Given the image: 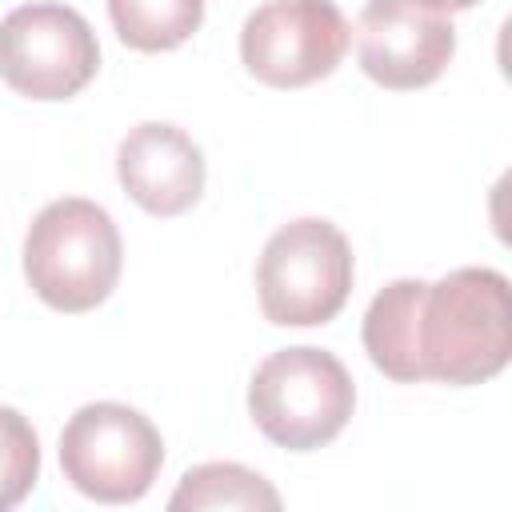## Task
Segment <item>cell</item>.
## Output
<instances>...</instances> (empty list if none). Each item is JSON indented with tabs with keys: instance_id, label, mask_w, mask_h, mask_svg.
Instances as JSON below:
<instances>
[{
	"instance_id": "6da1fadb",
	"label": "cell",
	"mask_w": 512,
	"mask_h": 512,
	"mask_svg": "<svg viewBox=\"0 0 512 512\" xmlns=\"http://www.w3.org/2000/svg\"><path fill=\"white\" fill-rule=\"evenodd\" d=\"M360 336L388 380L484 384L512 356L508 276L496 268H452L436 284L400 276L372 296Z\"/></svg>"
},
{
	"instance_id": "7a4b0ae2",
	"label": "cell",
	"mask_w": 512,
	"mask_h": 512,
	"mask_svg": "<svg viewBox=\"0 0 512 512\" xmlns=\"http://www.w3.org/2000/svg\"><path fill=\"white\" fill-rule=\"evenodd\" d=\"M120 228L96 200L64 196L36 212L24 236L28 288L56 312H92L120 280Z\"/></svg>"
},
{
	"instance_id": "3957f363",
	"label": "cell",
	"mask_w": 512,
	"mask_h": 512,
	"mask_svg": "<svg viewBox=\"0 0 512 512\" xmlns=\"http://www.w3.org/2000/svg\"><path fill=\"white\" fill-rule=\"evenodd\" d=\"M356 408V384L340 356L296 344L264 356L248 380L252 424L288 452H312L344 432Z\"/></svg>"
},
{
	"instance_id": "277c9868",
	"label": "cell",
	"mask_w": 512,
	"mask_h": 512,
	"mask_svg": "<svg viewBox=\"0 0 512 512\" xmlns=\"http://www.w3.org/2000/svg\"><path fill=\"white\" fill-rule=\"evenodd\" d=\"M352 292L348 236L320 216H300L276 228L256 260V296L268 324L312 328L328 324Z\"/></svg>"
},
{
	"instance_id": "5b68a950",
	"label": "cell",
	"mask_w": 512,
	"mask_h": 512,
	"mask_svg": "<svg viewBox=\"0 0 512 512\" xmlns=\"http://www.w3.org/2000/svg\"><path fill=\"white\" fill-rule=\"evenodd\" d=\"M164 464V440L156 424L120 400H96L72 412L60 432L64 480L100 504L140 500Z\"/></svg>"
},
{
	"instance_id": "8992f818",
	"label": "cell",
	"mask_w": 512,
	"mask_h": 512,
	"mask_svg": "<svg viewBox=\"0 0 512 512\" xmlns=\"http://www.w3.org/2000/svg\"><path fill=\"white\" fill-rule=\"evenodd\" d=\"M100 68L92 24L68 4H20L0 20V80L28 100H68Z\"/></svg>"
},
{
	"instance_id": "52a82bcc",
	"label": "cell",
	"mask_w": 512,
	"mask_h": 512,
	"mask_svg": "<svg viewBox=\"0 0 512 512\" xmlns=\"http://www.w3.org/2000/svg\"><path fill=\"white\" fill-rule=\"evenodd\" d=\"M348 44L352 28L332 0H264L240 28V60L268 88L324 80Z\"/></svg>"
},
{
	"instance_id": "ba28073f",
	"label": "cell",
	"mask_w": 512,
	"mask_h": 512,
	"mask_svg": "<svg viewBox=\"0 0 512 512\" xmlns=\"http://www.w3.org/2000/svg\"><path fill=\"white\" fill-rule=\"evenodd\" d=\"M456 52V28L444 12L412 0H368L356 20V56L368 80L392 92L440 80Z\"/></svg>"
},
{
	"instance_id": "9c48e42d",
	"label": "cell",
	"mask_w": 512,
	"mask_h": 512,
	"mask_svg": "<svg viewBox=\"0 0 512 512\" xmlns=\"http://www.w3.org/2000/svg\"><path fill=\"white\" fill-rule=\"evenodd\" d=\"M116 176L144 212L180 216L204 192V152L184 128L144 120L116 148Z\"/></svg>"
},
{
	"instance_id": "30bf717a",
	"label": "cell",
	"mask_w": 512,
	"mask_h": 512,
	"mask_svg": "<svg viewBox=\"0 0 512 512\" xmlns=\"http://www.w3.org/2000/svg\"><path fill=\"white\" fill-rule=\"evenodd\" d=\"M168 508H280V492L252 468L232 464V460H212V464H196L180 476L176 492L168 496Z\"/></svg>"
},
{
	"instance_id": "8fae6325",
	"label": "cell",
	"mask_w": 512,
	"mask_h": 512,
	"mask_svg": "<svg viewBox=\"0 0 512 512\" xmlns=\"http://www.w3.org/2000/svg\"><path fill=\"white\" fill-rule=\"evenodd\" d=\"M116 36L136 52H172L204 24V0H108Z\"/></svg>"
},
{
	"instance_id": "7c38bea8",
	"label": "cell",
	"mask_w": 512,
	"mask_h": 512,
	"mask_svg": "<svg viewBox=\"0 0 512 512\" xmlns=\"http://www.w3.org/2000/svg\"><path fill=\"white\" fill-rule=\"evenodd\" d=\"M40 480V440L28 416L0 404V512L16 508Z\"/></svg>"
},
{
	"instance_id": "4fadbf2b",
	"label": "cell",
	"mask_w": 512,
	"mask_h": 512,
	"mask_svg": "<svg viewBox=\"0 0 512 512\" xmlns=\"http://www.w3.org/2000/svg\"><path fill=\"white\" fill-rule=\"evenodd\" d=\"M412 4H420L428 12H464V8H472L480 0H412Z\"/></svg>"
}]
</instances>
